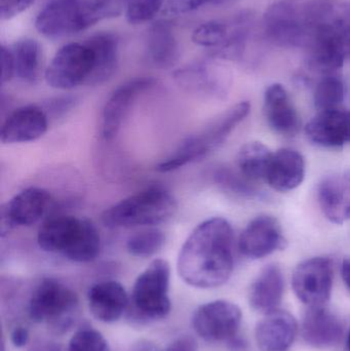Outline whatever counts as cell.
Segmentation results:
<instances>
[{
	"instance_id": "obj_1",
	"label": "cell",
	"mask_w": 350,
	"mask_h": 351,
	"mask_svg": "<svg viewBox=\"0 0 350 351\" xmlns=\"http://www.w3.org/2000/svg\"><path fill=\"white\" fill-rule=\"evenodd\" d=\"M234 230L227 220L215 217L203 221L181 247L177 261L179 276L197 289L222 286L234 271Z\"/></svg>"
},
{
	"instance_id": "obj_2",
	"label": "cell",
	"mask_w": 350,
	"mask_h": 351,
	"mask_svg": "<svg viewBox=\"0 0 350 351\" xmlns=\"http://www.w3.org/2000/svg\"><path fill=\"white\" fill-rule=\"evenodd\" d=\"M42 251L60 254L76 263L94 261L101 251V237L94 223L77 217L55 216L43 223L37 234Z\"/></svg>"
},
{
	"instance_id": "obj_3",
	"label": "cell",
	"mask_w": 350,
	"mask_h": 351,
	"mask_svg": "<svg viewBox=\"0 0 350 351\" xmlns=\"http://www.w3.org/2000/svg\"><path fill=\"white\" fill-rule=\"evenodd\" d=\"M249 102H240L218 115L205 127L187 137L176 150L156 167L160 173L179 170L191 162L203 160L217 149L250 113Z\"/></svg>"
},
{
	"instance_id": "obj_4",
	"label": "cell",
	"mask_w": 350,
	"mask_h": 351,
	"mask_svg": "<svg viewBox=\"0 0 350 351\" xmlns=\"http://www.w3.org/2000/svg\"><path fill=\"white\" fill-rule=\"evenodd\" d=\"M178 210L174 196L160 187L138 192L113 204L102 214L108 228L153 226L170 220Z\"/></svg>"
},
{
	"instance_id": "obj_5",
	"label": "cell",
	"mask_w": 350,
	"mask_h": 351,
	"mask_svg": "<svg viewBox=\"0 0 350 351\" xmlns=\"http://www.w3.org/2000/svg\"><path fill=\"white\" fill-rule=\"evenodd\" d=\"M170 264L162 259L154 260L138 276L127 309V319L133 325H147L170 313Z\"/></svg>"
},
{
	"instance_id": "obj_6",
	"label": "cell",
	"mask_w": 350,
	"mask_h": 351,
	"mask_svg": "<svg viewBox=\"0 0 350 351\" xmlns=\"http://www.w3.org/2000/svg\"><path fill=\"white\" fill-rule=\"evenodd\" d=\"M103 20L97 0H53L35 20L40 34L61 38L76 34Z\"/></svg>"
},
{
	"instance_id": "obj_7",
	"label": "cell",
	"mask_w": 350,
	"mask_h": 351,
	"mask_svg": "<svg viewBox=\"0 0 350 351\" xmlns=\"http://www.w3.org/2000/svg\"><path fill=\"white\" fill-rule=\"evenodd\" d=\"M78 298L66 285L45 278L33 291L29 317L35 323H47L55 333H65L73 325Z\"/></svg>"
},
{
	"instance_id": "obj_8",
	"label": "cell",
	"mask_w": 350,
	"mask_h": 351,
	"mask_svg": "<svg viewBox=\"0 0 350 351\" xmlns=\"http://www.w3.org/2000/svg\"><path fill=\"white\" fill-rule=\"evenodd\" d=\"M94 59L90 47L72 43L62 47L45 70L47 84L58 90H71L86 84L92 71Z\"/></svg>"
},
{
	"instance_id": "obj_9",
	"label": "cell",
	"mask_w": 350,
	"mask_h": 351,
	"mask_svg": "<svg viewBox=\"0 0 350 351\" xmlns=\"http://www.w3.org/2000/svg\"><path fill=\"white\" fill-rule=\"evenodd\" d=\"M334 270L327 257H314L298 264L292 276L296 297L308 307L326 306L332 294Z\"/></svg>"
},
{
	"instance_id": "obj_10",
	"label": "cell",
	"mask_w": 350,
	"mask_h": 351,
	"mask_svg": "<svg viewBox=\"0 0 350 351\" xmlns=\"http://www.w3.org/2000/svg\"><path fill=\"white\" fill-rule=\"evenodd\" d=\"M242 319L238 305L230 301L216 300L201 305L195 311L192 326L197 335L207 341H229L238 334Z\"/></svg>"
},
{
	"instance_id": "obj_11",
	"label": "cell",
	"mask_w": 350,
	"mask_h": 351,
	"mask_svg": "<svg viewBox=\"0 0 350 351\" xmlns=\"http://www.w3.org/2000/svg\"><path fill=\"white\" fill-rule=\"evenodd\" d=\"M51 196L47 190L30 187L18 192L1 210L0 234L8 235L16 227L31 226L47 212Z\"/></svg>"
},
{
	"instance_id": "obj_12",
	"label": "cell",
	"mask_w": 350,
	"mask_h": 351,
	"mask_svg": "<svg viewBox=\"0 0 350 351\" xmlns=\"http://www.w3.org/2000/svg\"><path fill=\"white\" fill-rule=\"evenodd\" d=\"M288 243L281 224L275 217L261 215L253 219L240 234L238 249L249 259H262L279 250L286 249Z\"/></svg>"
},
{
	"instance_id": "obj_13",
	"label": "cell",
	"mask_w": 350,
	"mask_h": 351,
	"mask_svg": "<svg viewBox=\"0 0 350 351\" xmlns=\"http://www.w3.org/2000/svg\"><path fill=\"white\" fill-rule=\"evenodd\" d=\"M264 28L268 38L279 45L296 47L308 40L301 10L289 2H277L266 10Z\"/></svg>"
},
{
	"instance_id": "obj_14",
	"label": "cell",
	"mask_w": 350,
	"mask_h": 351,
	"mask_svg": "<svg viewBox=\"0 0 350 351\" xmlns=\"http://www.w3.org/2000/svg\"><path fill=\"white\" fill-rule=\"evenodd\" d=\"M151 77H139L121 84L112 93L104 108L101 119V134L106 141L114 139L125 117L138 97L155 86Z\"/></svg>"
},
{
	"instance_id": "obj_15",
	"label": "cell",
	"mask_w": 350,
	"mask_h": 351,
	"mask_svg": "<svg viewBox=\"0 0 350 351\" xmlns=\"http://www.w3.org/2000/svg\"><path fill=\"white\" fill-rule=\"evenodd\" d=\"M312 143L325 148H338L350 143V110L335 108L318 111L306 125Z\"/></svg>"
},
{
	"instance_id": "obj_16",
	"label": "cell",
	"mask_w": 350,
	"mask_h": 351,
	"mask_svg": "<svg viewBox=\"0 0 350 351\" xmlns=\"http://www.w3.org/2000/svg\"><path fill=\"white\" fill-rule=\"evenodd\" d=\"M301 335L314 348H333L340 342L343 326L340 319L326 306L308 307L301 323Z\"/></svg>"
},
{
	"instance_id": "obj_17",
	"label": "cell",
	"mask_w": 350,
	"mask_h": 351,
	"mask_svg": "<svg viewBox=\"0 0 350 351\" xmlns=\"http://www.w3.org/2000/svg\"><path fill=\"white\" fill-rule=\"evenodd\" d=\"M298 323L293 315L286 311L267 313L257 324L255 338L262 351H288L295 342Z\"/></svg>"
},
{
	"instance_id": "obj_18",
	"label": "cell",
	"mask_w": 350,
	"mask_h": 351,
	"mask_svg": "<svg viewBox=\"0 0 350 351\" xmlns=\"http://www.w3.org/2000/svg\"><path fill=\"white\" fill-rule=\"evenodd\" d=\"M49 119L45 111L36 105L22 107L4 121L0 131L3 144L28 143L36 141L47 133Z\"/></svg>"
},
{
	"instance_id": "obj_19",
	"label": "cell",
	"mask_w": 350,
	"mask_h": 351,
	"mask_svg": "<svg viewBox=\"0 0 350 351\" xmlns=\"http://www.w3.org/2000/svg\"><path fill=\"white\" fill-rule=\"evenodd\" d=\"M88 302L90 313L98 321L114 323L127 313L129 297L121 282L105 280L88 290Z\"/></svg>"
},
{
	"instance_id": "obj_20",
	"label": "cell",
	"mask_w": 350,
	"mask_h": 351,
	"mask_svg": "<svg viewBox=\"0 0 350 351\" xmlns=\"http://www.w3.org/2000/svg\"><path fill=\"white\" fill-rule=\"evenodd\" d=\"M264 113L271 129L284 136H294L300 128L297 110L281 84L269 86L264 94Z\"/></svg>"
},
{
	"instance_id": "obj_21",
	"label": "cell",
	"mask_w": 350,
	"mask_h": 351,
	"mask_svg": "<svg viewBox=\"0 0 350 351\" xmlns=\"http://www.w3.org/2000/svg\"><path fill=\"white\" fill-rule=\"evenodd\" d=\"M305 177V160L297 150L284 148L273 154L265 181L277 191L287 192L301 185Z\"/></svg>"
},
{
	"instance_id": "obj_22",
	"label": "cell",
	"mask_w": 350,
	"mask_h": 351,
	"mask_svg": "<svg viewBox=\"0 0 350 351\" xmlns=\"http://www.w3.org/2000/svg\"><path fill=\"white\" fill-rule=\"evenodd\" d=\"M285 280L277 264L265 266L252 282L249 291V302L255 311L267 313L279 309L283 300Z\"/></svg>"
},
{
	"instance_id": "obj_23",
	"label": "cell",
	"mask_w": 350,
	"mask_h": 351,
	"mask_svg": "<svg viewBox=\"0 0 350 351\" xmlns=\"http://www.w3.org/2000/svg\"><path fill=\"white\" fill-rule=\"evenodd\" d=\"M175 82L183 90L195 94L221 96L225 90V76L212 63L199 62L175 71Z\"/></svg>"
},
{
	"instance_id": "obj_24",
	"label": "cell",
	"mask_w": 350,
	"mask_h": 351,
	"mask_svg": "<svg viewBox=\"0 0 350 351\" xmlns=\"http://www.w3.org/2000/svg\"><path fill=\"white\" fill-rule=\"evenodd\" d=\"M318 202L326 218L335 224L350 220V177L335 174L318 186Z\"/></svg>"
},
{
	"instance_id": "obj_25",
	"label": "cell",
	"mask_w": 350,
	"mask_h": 351,
	"mask_svg": "<svg viewBox=\"0 0 350 351\" xmlns=\"http://www.w3.org/2000/svg\"><path fill=\"white\" fill-rule=\"evenodd\" d=\"M86 45L90 47L94 59L92 74L86 84L98 86L108 82L118 67L119 40L112 33L101 32L92 35Z\"/></svg>"
},
{
	"instance_id": "obj_26",
	"label": "cell",
	"mask_w": 350,
	"mask_h": 351,
	"mask_svg": "<svg viewBox=\"0 0 350 351\" xmlns=\"http://www.w3.org/2000/svg\"><path fill=\"white\" fill-rule=\"evenodd\" d=\"M146 51L152 65L162 69L173 67L179 59V45L172 26L158 22L150 27L146 39Z\"/></svg>"
},
{
	"instance_id": "obj_27",
	"label": "cell",
	"mask_w": 350,
	"mask_h": 351,
	"mask_svg": "<svg viewBox=\"0 0 350 351\" xmlns=\"http://www.w3.org/2000/svg\"><path fill=\"white\" fill-rule=\"evenodd\" d=\"M16 75L26 84L38 82L42 70V49L34 39L25 38L16 41L12 49Z\"/></svg>"
},
{
	"instance_id": "obj_28",
	"label": "cell",
	"mask_w": 350,
	"mask_h": 351,
	"mask_svg": "<svg viewBox=\"0 0 350 351\" xmlns=\"http://www.w3.org/2000/svg\"><path fill=\"white\" fill-rule=\"evenodd\" d=\"M273 152L261 142H250L240 148L238 168L247 179L255 182L265 180Z\"/></svg>"
},
{
	"instance_id": "obj_29",
	"label": "cell",
	"mask_w": 350,
	"mask_h": 351,
	"mask_svg": "<svg viewBox=\"0 0 350 351\" xmlns=\"http://www.w3.org/2000/svg\"><path fill=\"white\" fill-rule=\"evenodd\" d=\"M345 96V88L342 80L333 74L325 76L314 90V106L318 111L339 108Z\"/></svg>"
},
{
	"instance_id": "obj_30",
	"label": "cell",
	"mask_w": 350,
	"mask_h": 351,
	"mask_svg": "<svg viewBox=\"0 0 350 351\" xmlns=\"http://www.w3.org/2000/svg\"><path fill=\"white\" fill-rule=\"evenodd\" d=\"M164 241L166 235L160 229H145L127 239V250L134 257L149 258L160 252Z\"/></svg>"
},
{
	"instance_id": "obj_31",
	"label": "cell",
	"mask_w": 350,
	"mask_h": 351,
	"mask_svg": "<svg viewBox=\"0 0 350 351\" xmlns=\"http://www.w3.org/2000/svg\"><path fill=\"white\" fill-rule=\"evenodd\" d=\"M166 0H127L125 16L129 24L138 25L152 20L162 8Z\"/></svg>"
},
{
	"instance_id": "obj_32",
	"label": "cell",
	"mask_w": 350,
	"mask_h": 351,
	"mask_svg": "<svg viewBox=\"0 0 350 351\" xmlns=\"http://www.w3.org/2000/svg\"><path fill=\"white\" fill-rule=\"evenodd\" d=\"M69 351H110L108 341L97 330H79L70 339Z\"/></svg>"
},
{
	"instance_id": "obj_33",
	"label": "cell",
	"mask_w": 350,
	"mask_h": 351,
	"mask_svg": "<svg viewBox=\"0 0 350 351\" xmlns=\"http://www.w3.org/2000/svg\"><path fill=\"white\" fill-rule=\"evenodd\" d=\"M236 0H168L164 4L166 16H182L201 10L205 6H219L232 3Z\"/></svg>"
},
{
	"instance_id": "obj_34",
	"label": "cell",
	"mask_w": 350,
	"mask_h": 351,
	"mask_svg": "<svg viewBox=\"0 0 350 351\" xmlns=\"http://www.w3.org/2000/svg\"><path fill=\"white\" fill-rule=\"evenodd\" d=\"M216 182L219 185L223 186L230 191L240 194H253L255 192L252 181L247 179L242 173L238 171L229 170V169H220L215 175Z\"/></svg>"
},
{
	"instance_id": "obj_35",
	"label": "cell",
	"mask_w": 350,
	"mask_h": 351,
	"mask_svg": "<svg viewBox=\"0 0 350 351\" xmlns=\"http://www.w3.org/2000/svg\"><path fill=\"white\" fill-rule=\"evenodd\" d=\"M35 0H0V18L10 20L28 10Z\"/></svg>"
},
{
	"instance_id": "obj_36",
	"label": "cell",
	"mask_w": 350,
	"mask_h": 351,
	"mask_svg": "<svg viewBox=\"0 0 350 351\" xmlns=\"http://www.w3.org/2000/svg\"><path fill=\"white\" fill-rule=\"evenodd\" d=\"M0 62H1V84L10 82L16 75L14 56L12 49L1 45L0 49Z\"/></svg>"
},
{
	"instance_id": "obj_37",
	"label": "cell",
	"mask_w": 350,
	"mask_h": 351,
	"mask_svg": "<svg viewBox=\"0 0 350 351\" xmlns=\"http://www.w3.org/2000/svg\"><path fill=\"white\" fill-rule=\"evenodd\" d=\"M103 19L119 16L127 8V0H97Z\"/></svg>"
},
{
	"instance_id": "obj_38",
	"label": "cell",
	"mask_w": 350,
	"mask_h": 351,
	"mask_svg": "<svg viewBox=\"0 0 350 351\" xmlns=\"http://www.w3.org/2000/svg\"><path fill=\"white\" fill-rule=\"evenodd\" d=\"M197 340L190 335H182L175 339L164 351H197Z\"/></svg>"
},
{
	"instance_id": "obj_39",
	"label": "cell",
	"mask_w": 350,
	"mask_h": 351,
	"mask_svg": "<svg viewBox=\"0 0 350 351\" xmlns=\"http://www.w3.org/2000/svg\"><path fill=\"white\" fill-rule=\"evenodd\" d=\"M334 18L350 29V1L335 3Z\"/></svg>"
},
{
	"instance_id": "obj_40",
	"label": "cell",
	"mask_w": 350,
	"mask_h": 351,
	"mask_svg": "<svg viewBox=\"0 0 350 351\" xmlns=\"http://www.w3.org/2000/svg\"><path fill=\"white\" fill-rule=\"evenodd\" d=\"M12 343L16 348H24L29 341V331L25 327H16L10 334Z\"/></svg>"
},
{
	"instance_id": "obj_41",
	"label": "cell",
	"mask_w": 350,
	"mask_h": 351,
	"mask_svg": "<svg viewBox=\"0 0 350 351\" xmlns=\"http://www.w3.org/2000/svg\"><path fill=\"white\" fill-rule=\"evenodd\" d=\"M131 351H162L153 342L149 340H140L132 346Z\"/></svg>"
},
{
	"instance_id": "obj_42",
	"label": "cell",
	"mask_w": 350,
	"mask_h": 351,
	"mask_svg": "<svg viewBox=\"0 0 350 351\" xmlns=\"http://www.w3.org/2000/svg\"><path fill=\"white\" fill-rule=\"evenodd\" d=\"M341 276H342L345 286L347 287L350 292V257L343 259L342 265H341Z\"/></svg>"
},
{
	"instance_id": "obj_43",
	"label": "cell",
	"mask_w": 350,
	"mask_h": 351,
	"mask_svg": "<svg viewBox=\"0 0 350 351\" xmlns=\"http://www.w3.org/2000/svg\"><path fill=\"white\" fill-rule=\"evenodd\" d=\"M347 350H349V351H350V330H349V336H347Z\"/></svg>"
},
{
	"instance_id": "obj_44",
	"label": "cell",
	"mask_w": 350,
	"mask_h": 351,
	"mask_svg": "<svg viewBox=\"0 0 350 351\" xmlns=\"http://www.w3.org/2000/svg\"><path fill=\"white\" fill-rule=\"evenodd\" d=\"M349 56H350V51H349Z\"/></svg>"
}]
</instances>
